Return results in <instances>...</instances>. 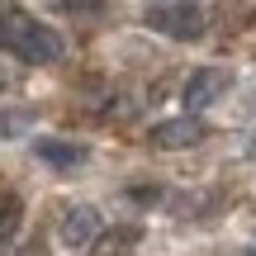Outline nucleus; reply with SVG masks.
<instances>
[{"instance_id": "obj_1", "label": "nucleus", "mask_w": 256, "mask_h": 256, "mask_svg": "<svg viewBox=\"0 0 256 256\" xmlns=\"http://www.w3.org/2000/svg\"><path fill=\"white\" fill-rule=\"evenodd\" d=\"M0 48L14 52L19 62H34V66L62 62V52H66L62 34L52 24H43V19H34V14H5L0 19Z\"/></svg>"}, {"instance_id": "obj_2", "label": "nucleus", "mask_w": 256, "mask_h": 256, "mask_svg": "<svg viewBox=\"0 0 256 256\" xmlns=\"http://www.w3.org/2000/svg\"><path fill=\"white\" fill-rule=\"evenodd\" d=\"M147 28L176 38V43H194V38L204 34V10L194 5V0H156V5L147 10Z\"/></svg>"}, {"instance_id": "obj_3", "label": "nucleus", "mask_w": 256, "mask_h": 256, "mask_svg": "<svg viewBox=\"0 0 256 256\" xmlns=\"http://www.w3.org/2000/svg\"><path fill=\"white\" fill-rule=\"evenodd\" d=\"M62 242L72 252H86V247H95L100 242V232H104V218H100V209H90V204H76V209H66L62 214Z\"/></svg>"}, {"instance_id": "obj_4", "label": "nucleus", "mask_w": 256, "mask_h": 256, "mask_svg": "<svg viewBox=\"0 0 256 256\" xmlns=\"http://www.w3.org/2000/svg\"><path fill=\"white\" fill-rule=\"evenodd\" d=\"M232 86V76L223 72V66H204V72H194L190 81H185V110L190 114H200V110H209L214 100H223V90Z\"/></svg>"}, {"instance_id": "obj_5", "label": "nucleus", "mask_w": 256, "mask_h": 256, "mask_svg": "<svg viewBox=\"0 0 256 256\" xmlns=\"http://www.w3.org/2000/svg\"><path fill=\"white\" fill-rule=\"evenodd\" d=\"M204 138V124L194 119V114H185V119H166L152 128V142L162 147V152H180V147H194Z\"/></svg>"}, {"instance_id": "obj_6", "label": "nucleus", "mask_w": 256, "mask_h": 256, "mask_svg": "<svg viewBox=\"0 0 256 256\" xmlns=\"http://www.w3.org/2000/svg\"><path fill=\"white\" fill-rule=\"evenodd\" d=\"M34 152H38V162H48L52 171H81L86 166V147L62 142V138H38Z\"/></svg>"}, {"instance_id": "obj_7", "label": "nucleus", "mask_w": 256, "mask_h": 256, "mask_svg": "<svg viewBox=\"0 0 256 256\" xmlns=\"http://www.w3.org/2000/svg\"><path fill=\"white\" fill-rule=\"evenodd\" d=\"M28 128H34V114H28V110H0V142L24 138Z\"/></svg>"}, {"instance_id": "obj_8", "label": "nucleus", "mask_w": 256, "mask_h": 256, "mask_svg": "<svg viewBox=\"0 0 256 256\" xmlns=\"http://www.w3.org/2000/svg\"><path fill=\"white\" fill-rule=\"evenodd\" d=\"M14 228H19V200L14 194H0V238H10Z\"/></svg>"}, {"instance_id": "obj_9", "label": "nucleus", "mask_w": 256, "mask_h": 256, "mask_svg": "<svg viewBox=\"0 0 256 256\" xmlns=\"http://www.w3.org/2000/svg\"><path fill=\"white\" fill-rule=\"evenodd\" d=\"M48 5L66 10V14H100V10H104V0H48Z\"/></svg>"}, {"instance_id": "obj_10", "label": "nucleus", "mask_w": 256, "mask_h": 256, "mask_svg": "<svg viewBox=\"0 0 256 256\" xmlns=\"http://www.w3.org/2000/svg\"><path fill=\"white\" fill-rule=\"evenodd\" d=\"M0 86H5V76H0Z\"/></svg>"}]
</instances>
